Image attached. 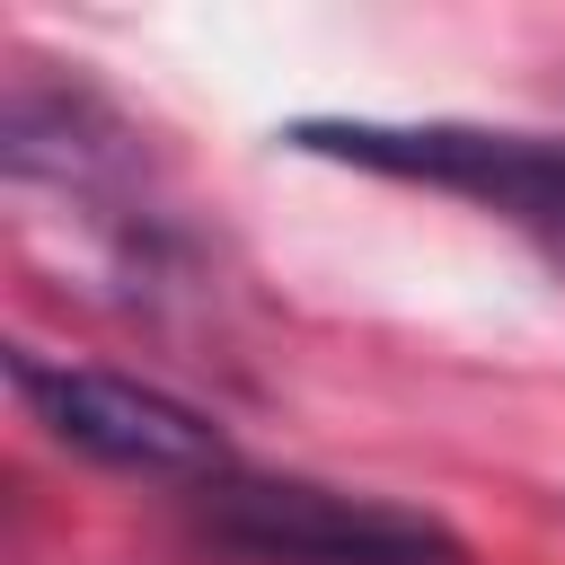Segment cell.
<instances>
[{
  "label": "cell",
  "instance_id": "cell-2",
  "mask_svg": "<svg viewBox=\"0 0 565 565\" xmlns=\"http://www.w3.org/2000/svg\"><path fill=\"white\" fill-rule=\"evenodd\" d=\"M194 521L238 565H468V539L415 503L265 468H221L194 486Z\"/></svg>",
  "mask_w": 565,
  "mask_h": 565
},
{
  "label": "cell",
  "instance_id": "cell-1",
  "mask_svg": "<svg viewBox=\"0 0 565 565\" xmlns=\"http://www.w3.org/2000/svg\"><path fill=\"white\" fill-rule=\"evenodd\" d=\"M291 150L344 159L397 185L468 194L503 230H521L565 274V141L556 132H503V124H371V115H318L291 124Z\"/></svg>",
  "mask_w": 565,
  "mask_h": 565
},
{
  "label": "cell",
  "instance_id": "cell-3",
  "mask_svg": "<svg viewBox=\"0 0 565 565\" xmlns=\"http://www.w3.org/2000/svg\"><path fill=\"white\" fill-rule=\"evenodd\" d=\"M9 388L35 406V424L62 450H79V459H97L115 477H185V486H212L230 468L221 424L203 406L132 380V371H88V362H53V353L18 344L9 353Z\"/></svg>",
  "mask_w": 565,
  "mask_h": 565
}]
</instances>
